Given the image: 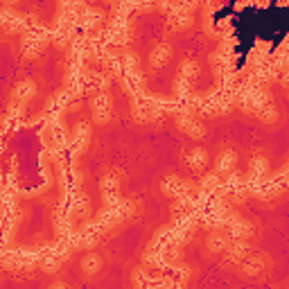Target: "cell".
<instances>
[{"mask_svg": "<svg viewBox=\"0 0 289 289\" xmlns=\"http://www.w3.org/2000/svg\"><path fill=\"white\" fill-rule=\"evenodd\" d=\"M169 27L172 30H188L192 25V16H190V9H185L183 5H174L172 9H169Z\"/></svg>", "mask_w": 289, "mask_h": 289, "instance_id": "cell-1", "label": "cell"}, {"mask_svg": "<svg viewBox=\"0 0 289 289\" xmlns=\"http://www.w3.org/2000/svg\"><path fill=\"white\" fill-rule=\"evenodd\" d=\"M93 115L95 122H106L111 118V98L106 93H98L93 98Z\"/></svg>", "mask_w": 289, "mask_h": 289, "instance_id": "cell-2", "label": "cell"}, {"mask_svg": "<svg viewBox=\"0 0 289 289\" xmlns=\"http://www.w3.org/2000/svg\"><path fill=\"white\" fill-rule=\"evenodd\" d=\"M246 256H248V244L242 237H235V242H230L228 248H226V262L228 264H240Z\"/></svg>", "mask_w": 289, "mask_h": 289, "instance_id": "cell-3", "label": "cell"}, {"mask_svg": "<svg viewBox=\"0 0 289 289\" xmlns=\"http://www.w3.org/2000/svg\"><path fill=\"white\" fill-rule=\"evenodd\" d=\"M169 54H172V48H169V43H158L156 48L151 50V54H149V64L154 66V68L165 66L167 61H169Z\"/></svg>", "mask_w": 289, "mask_h": 289, "instance_id": "cell-4", "label": "cell"}, {"mask_svg": "<svg viewBox=\"0 0 289 289\" xmlns=\"http://www.w3.org/2000/svg\"><path fill=\"white\" fill-rule=\"evenodd\" d=\"M264 264L267 262H264L262 256H246L244 264H242V271H244L246 276H258V274H262Z\"/></svg>", "mask_w": 289, "mask_h": 289, "instance_id": "cell-5", "label": "cell"}, {"mask_svg": "<svg viewBox=\"0 0 289 289\" xmlns=\"http://www.w3.org/2000/svg\"><path fill=\"white\" fill-rule=\"evenodd\" d=\"M188 165L190 169H195V172H199V169L206 167V163H208V154H206V149H201V147H195V149L188 154Z\"/></svg>", "mask_w": 289, "mask_h": 289, "instance_id": "cell-6", "label": "cell"}, {"mask_svg": "<svg viewBox=\"0 0 289 289\" xmlns=\"http://www.w3.org/2000/svg\"><path fill=\"white\" fill-rule=\"evenodd\" d=\"M235 161H237L235 151L233 149H224L222 154H219V158H217V172H222V174L230 172L233 165H235Z\"/></svg>", "mask_w": 289, "mask_h": 289, "instance_id": "cell-7", "label": "cell"}, {"mask_svg": "<svg viewBox=\"0 0 289 289\" xmlns=\"http://www.w3.org/2000/svg\"><path fill=\"white\" fill-rule=\"evenodd\" d=\"M228 237H226L224 233H213L210 237H208V248H210L213 253H222L228 248Z\"/></svg>", "mask_w": 289, "mask_h": 289, "instance_id": "cell-8", "label": "cell"}, {"mask_svg": "<svg viewBox=\"0 0 289 289\" xmlns=\"http://www.w3.org/2000/svg\"><path fill=\"white\" fill-rule=\"evenodd\" d=\"M34 90H36V86L27 79V82H21L18 86H16V90H14V100H18V104L21 102H27L34 95Z\"/></svg>", "mask_w": 289, "mask_h": 289, "instance_id": "cell-9", "label": "cell"}, {"mask_svg": "<svg viewBox=\"0 0 289 289\" xmlns=\"http://www.w3.org/2000/svg\"><path fill=\"white\" fill-rule=\"evenodd\" d=\"M100 267H102V260H100V256H95V253H90V256L82 260V271H86V274H98Z\"/></svg>", "mask_w": 289, "mask_h": 289, "instance_id": "cell-10", "label": "cell"}, {"mask_svg": "<svg viewBox=\"0 0 289 289\" xmlns=\"http://www.w3.org/2000/svg\"><path fill=\"white\" fill-rule=\"evenodd\" d=\"M264 172H267V161L262 156H256L251 161V181H258Z\"/></svg>", "mask_w": 289, "mask_h": 289, "instance_id": "cell-11", "label": "cell"}, {"mask_svg": "<svg viewBox=\"0 0 289 289\" xmlns=\"http://www.w3.org/2000/svg\"><path fill=\"white\" fill-rule=\"evenodd\" d=\"M258 115L262 118L264 122H276L278 120V111H276V106L271 104V102H267V104H262L258 109Z\"/></svg>", "mask_w": 289, "mask_h": 289, "instance_id": "cell-12", "label": "cell"}, {"mask_svg": "<svg viewBox=\"0 0 289 289\" xmlns=\"http://www.w3.org/2000/svg\"><path fill=\"white\" fill-rule=\"evenodd\" d=\"M199 72V66H197V61H192V59H185L183 61V66H181V77H185V79H192Z\"/></svg>", "mask_w": 289, "mask_h": 289, "instance_id": "cell-13", "label": "cell"}, {"mask_svg": "<svg viewBox=\"0 0 289 289\" xmlns=\"http://www.w3.org/2000/svg\"><path fill=\"white\" fill-rule=\"evenodd\" d=\"M43 269H45V274H54V271L59 269V258H54V256L45 258L43 260Z\"/></svg>", "mask_w": 289, "mask_h": 289, "instance_id": "cell-14", "label": "cell"}, {"mask_svg": "<svg viewBox=\"0 0 289 289\" xmlns=\"http://www.w3.org/2000/svg\"><path fill=\"white\" fill-rule=\"evenodd\" d=\"M217 183H219V177H217V172H215V174H208V177L201 181V185H203V188H206V190H213V188H215V185H217Z\"/></svg>", "mask_w": 289, "mask_h": 289, "instance_id": "cell-15", "label": "cell"}, {"mask_svg": "<svg viewBox=\"0 0 289 289\" xmlns=\"http://www.w3.org/2000/svg\"><path fill=\"white\" fill-rule=\"evenodd\" d=\"M16 3V0H5V5H14Z\"/></svg>", "mask_w": 289, "mask_h": 289, "instance_id": "cell-16", "label": "cell"}]
</instances>
